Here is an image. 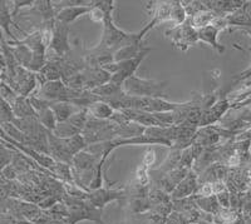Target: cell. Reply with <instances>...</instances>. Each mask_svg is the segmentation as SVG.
I'll return each instance as SVG.
<instances>
[{
  "mask_svg": "<svg viewBox=\"0 0 251 224\" xmlns=\"http://www.w3.org/2000/svg\"><path fill=\"white\" fill-rule=\"evenodd\" d=\"M143 42L138 37V33L132 34V33H126L122 29L118 28L113 22V17L108 15L106 20L103 22V34L100 38V43L94 48L91 49V51L94 53H106V54H112L121 48L133 43Z\"/></svg>",
  "mask_w": 251,
  "mask_h": 224,
  "instance_id": "6da1fadb",
  "label": "cell"
},
{
  "mask_svg": "<svg viewBox=\"0 0 251 224\" xmlns=\"http://www.w3.org/2000/svg\"><path fill=\"white\" fill-rule=\"evenodd\" d=\"M169 82H160L153 79H143V78L133 75L126 80L122 89L127 95L140 98H163Z\"/></svg>",
  "mask_w": 251,
  "mask_h": 224,
  "instance_id": "7a4b0ae2",
  "label": "cell"
},
{
  "mask_svg": "<svg viewBox=\"0 0 251 224\" xmlns=\"http://www.w3.org/2000/svg\"><path fill=\"white\" fill-rule=\"evenodd\" d=\"M63 202L68 208L69 217L67 219L68 224H77L80 221H93L98 224H104L100 219L103 209L93 207L87 201L67 197L66 199H63Z\"/></svg>",
  "mask_w": 251,
  "mask_h": 224,
  "instance_id": "3957f363",
  "label": "cell"
},
{
  "mask_svg": "<svg viewBox=\"0 0 251 224\" xmlns=\"http://www.w3.org/2000/svg\"><path fill=\"white\" fill-rule=\"evenodd\" d=\"M151 51V48H147L142 54H140L138 57L133 58V59L125 60V62L120 63H112L108 66L104 67V70L108 71L111 74V82L114 84L121 85L122 87L123 83L127 79H129L131 77L136 75V71L140 68L141 63L145 60V58L149 55V53Z\"/></svg>",
  "mask_w": 251,
  "mask_h": 224,
  "instance_id": "277c9868",
  "label": "cell"
},
{
  "mask_svg": "<svg viewBox=\"0 0 251 224\" xmlns=\"http://www.w3.org/2000/svg\"><path fill=\"white\" fill-rule=\"evenodd\" d=\"M150 4L151 5H147V9L151 13V20L138 33V37H140L141 40H143L146 34L150 33L154 26L160 25L162 23H169V22H171L172 1H150Z\"/></svg>",
  "mask_w": 251,
  "mask_h": 224,
  "instance_id": "5b68a950",
  "label": "cell"
},
{
  "mask_svg": "<svg viewBox=\"0 0 251 224\" xmlns=\"http://www.w3.org/2000/svg\"><path fill=\"white\" fill-rule=\"evenodd\" d=\"M166 35L171 39L172 45L175 48L180 49L181 51H187L194 44L199 42L197 38V30H195L188 22L186 20L182 25L177 28H171L166 31Z\"/></svg>",
  "mask_w": 251,
  "mask_h": 224,
  "instance_id": "8992f818",
  "label": "cell"
},
{
  "mask_svg": "<svg viewBox=\"0 0 251 224\" xmlns=\"http://www.w3.org/2000/svg\"><path fill=\"white\" fill-rule=\"evenodd\" d=\"M226 28H228V26H227V23H226L225 18H221V17L216 18V20H215L211 25H208L206 26V28L197 30V38H199V42L208 44V45L211 46L212 49H215L219 54H223L224 51H225V46L220 44L217 38H219L220 31L225 30Z\"/></svg>",
  "mask_w": 251,
  "mask_h": 224,
  "instance_id": "52a82bcc",
  "label": "cell"
},
{
  "mask_svg": "<svg viewBox=\"0 0 251 224\" xmlns=\"http://www.w3.org/2000/svg\"><path fill=\"white\" fill-rule=\"evenodd\" d=\"M50 50H53L58 59H63L71 53V45H69V25L59 23L54 20V33H53V40H51Z\"/></svg>",
  "mask_w": 251,
  "mask_h": 224,
  "instance_id": "ba28073f",
  "label": "cell"
},
{
  "mask_svg": "<svg viewBox=\"0 0 251 224\" xmlns=\"http://www.w3.org/2000/svg\"><path fill=\"white\" fill-rule=\"evenodd\" d=\"M126 198V192L121 189H109V188L103 187L100 189L88 192L86 197V201L91 203L93 207L103 209V207L113 201H121Z\"/></svg>",
  "mask_w": 251,
  "mask_h": 224,
  "instance_id": "9c48e42d",
  "label": "cell"
},
{
  "mask_svg": "<svg viewBox=\"0 0 251 224\" xmlns=\"http://www.w3.org/2000/svg\"><path fill=\"white\" fill-rule=\"evenodd\" d=\"M200 183H199V174L195 170H190L186 178L183 179L180 184L177 185L171 193L172 201H180V199L190 198L195 194Z\"/></svg>",
  "mask_w": 251,
  "mask_h": 224,
  "instance_id": "30bf717a",
  "label": "cell"
},
{
  "mask_svg": "<svg viewBox=\"0 0 251 224\" xmlns=\"http://www.w3.org/2000/svg\"><path fill=\"white\" fill-rule=\"evenodd\" d=\"M92 9V1L88 5H75V6H67V8L60 9L59 12L55 15V20L59 23L69 24L75 23V20L79 19L83 15H88Z\"/></svg>",
  "mask_w": 251,
  "mask_h": 224,
  "instance_id": "8fae6325",
  "label": "cell"
},
{
  "mask_svg": "<svg viewBox=\"0 0 251 224\" xmlns=\"http://www.w3.org/2000/svg\"><path fill=\"white\" fill-rule=\"evenodd\" d=\"M50 109L53 111V113H54L58 123L67 122L71 116H73L75 114H77L78 112L82 111L79 107H77V105L72 104V103H68V102L51 103Z\"/></svg>",
  "mask_w": 251,
  "mask_h": 224,
  "instance_id": "7c38bea8",
  "label": "cell"
},
{
  "mask_svg": "<svg viewBox=\"0 0 251 224\" xmlns=\"http://www.w3.org/2000/svg\"><path fill=\"white\" fill-rule=\"evenodd\" d=\"M146 49H147V46L143 45V42H137L133 43V44H129V45L123 46V48H121L120 50H117L113 54V63H120L125 62V60L133 59V58L142 54Z\"/></svg>",
  "mask_w": 251,
  "mask_h": 224,
  "instance_id": "4fadbf2b",
  "label": "cell"
},
{
  "mask_svg": "<svg viewBox=\"0 0 251 224\" xmlns=\"http://www.w3.org/2000/svg\"><path fill=\"white\" fill-rule=\"evenodd\" d=\"M10 105H12L14 118H33V116H37V112L31 107L29 98L18 95Z\"/></svg>",
  "mask_w": 251,
  "mask_h": 224,
  "instance_id": "5bb4252c",
  "label": "cell"
},
{
  "mask_svg": "<svg viewBox=\"0 0 251 224\" xmlns=\"http://www.w3.org/2000/svg\"><path fill=\"white\" fill-rule=\"evenodd\" d=\"M87 111H88V114L91 118L100 120H109L112 118V115L114 114V112H116L111 105L102 102V100H98V102L89 105Z\"/></svg>",
  "mask_w": 251,
  "mask_h": 224,
  "instance_id": "9a60e30c",
  "label": "cell"
},
{
  "mask_svg": "<svg viewBox=\"0 0 251 224\" xmlns=\"http://www.w3.org/2000/svg\"><path fill=\"white\" fill-rule=\"evenodd\" d=\"M216 18H219V15L215 14L214 12L207 9L205 12H201L199 14L194 15V17L187 18V22L195 30H200V29L211 25L215 20H216Z\"/></svg>",
  "mask_w": 251,
  "mask_h": 224,
  "instance_id": "2e32d148",
  "label": "cell"
},
{
  "mask_svg": "<svg viewBox=\"0 0 251 224\" xmlns=\"http://www.w3.org/2000/svg\"><path fill=\"white\" fill-rule=\"evenodd\" d=\"M195 204L197 205V208L200 210H202L205 214H208V216H214L221 209V205L219 204V201H217L216 196L211 197H203V198H200V197H194Z\"/></svg>",
  "mask_w": 251,
  "mask_h": 224,
  "instance_id": "e0dca14e",
  "label": "cell"
},
{
  "mask_svg": "<svg viewBox=\"0 0 251 224\" xmlns=\"http://www.w3.org/2000/svg\"><path fill=\"white\" fill-rule=\"evenodd\" d=\"M187 20V14L185 12L182 3L181 1H172V10H171V22L172 28L182 25Z\"/></svg>",
  "mask_w": 251,
  "mask_h": 224,
  "instance_id": "ac0fdd59",
  "label": "cell"
},
{
  "mask_svg": "<svg viewBox=\"0 0 251 224\" xmlns=\"http://www.w3.org/2000/svg\"><path fill=\"white\" fill-rule=\"evenodd\" d=\"M37 118L39 120V123L46 128L48 132H53L57 127L58 122H57V118H55L54 113L51 111L50 108H47L44 111L39 112L37 114Z\"/></svg>",
  "mask_w": 251,
  "mask_h": 224,
  "instance_id": "d6986e66",
  "label": "cell"
},
{
  "mask_svg": "<svg viewBox=\"0 0 251 224\" xmlns=\"http://www.w3.org/2000/svg\"><path fill=\"white\" fill-rule=\"evenodd\" d=\"M181 3H182L183 8H185L187 18H191L194 17V15L199 14V13L207 10V8H206V5L203 4V1H196V0H195V1H181Z\"/></svg>",
  "mask_w": 251,
  "mask_h": 224,
  "instance_id": "ffe728a7",
  "label": "cell"
},
{
  "mask_svg": "<svg viewBox=\"0 0 251 224\" xmlns=\"http://www.w3.org/2000/svg\"><path fill=\"white\" fill-rule=\"evenodd\" d=\"M13 119H14V114H13L12 105L0 97V122L8 123L13 122Z\"/></svg>",
  "mask_w": 251,
  "mask_h": 224,
  "instance_id": "44dd1931",
  "label": "cell"
},
{
  "mask_svg": "<svg viewBox=\"0 0 251 224\" xmlns=\"http://www.w3.org/2000/svg\"><path fill=\"white\" fill-rule=\"evenodd\" d=\"M149 170L146 167H143L142 164L138 165L136 168V184L140 185L142 188H147L150 185V176H149Z\"/></svg>",
  "mask_w": 251,
  "mask_h": 224,
  "instance_id": "7402d4cb",
  "label": "cell"
},
{
  "mask_svg": "<svg viewBox=\"0 0 251 224\" xmlns=\"http://www.w3.org/2000/svg\"><path fill=\"white\" fill-rule=\"evenodd\" d=\"M13 158H14V153L13 151H10L8 147H4L1 151H0V172L6 168L8 165L12 164Z\"/></svg>",
  "mask_w": 251,
  "mask_h": 224,
  "instance_id": "603a6c76",
  "label": "cell"
},
{
  "mask_svg": "<svg viewBox=\"0 0 251 224\" xmlns=\"http://www.w3.org/2000/svg\"><path fill=\"white\" fill-rule=\"evenodd\" d=\"M154 162H156V152L152 148H147L145 154H143V159L141 164L147 168V169H151L153 167Z\"/></svg>",
  "mask_w": 251,
  "mask_h": 224,
  "instance_id": "cb8c5ba5",
  "label": "cell"
},
{
  "mask_svg": "<svg viewBox=\"0 0 251 224\" xmlns=\"http://www.w3.org/2000/svg\"><path fill=\"white\" fill-rule=\"evenodd\" d=\"M216 198L221 208H231V198H230V192L227 190V188L223 192L217 193Z\"/></svg>",
  "mask_w": 251,
  "mask_h": 224,
  "instance_id": "d4e9b609",
  "label": "cell"
},
{
  "mask_svg": "<svg viewBox=\"0 0 251 224\" xmlns=\"http://www.w3.org/2000/svg\"><path fill=\"white\" fill-rule=\"evenodd\" d=\"M0 173H1V176H3L4 178L8 179V180H14L18 176V172L14 169V167H13L12 164L8 165L6 168H4Z\"/></svg>",
  "mask_w": 251,
  "mask_h": 224,
  "instance_id": "484cf974",
  "label": "cell"
},
{
  "mask_svg": "<svg viewBox=\"0 0 251 224\" xmlns=\"http://www.w3.org/2000/svg\"><path fill=\"white\" fill-rule=\"evenodd\" d=\"M35 1H14V12H13V17L18 13L20 8H24V6H31L34 5Z\"/></svg>",
  "mask_w": 251,
  "mask_h": 224,
  "instance_id": "4316f807",
  "label": "cell"
},
{
  "mask_svg": "<svg viewBox=\"0 0 251 224\" xmlns=\"http://www.w3.org/2000/svg\"><path fill=\"white\" fill-rule=\"evenodd\" d=\"M244 9H245L246 14H248L249 19H250L251 22V1H246L245 5H244Z\"/></svg>",
  "mask_w": 251,
  "mask_h": 224,
  "instance_id": "83f0119b",
  "label": "cell"
},
{
  "mask_svg": "<svg viewBox=\"0 0 251 224\" xmlns=\"http://www.w3.org/2000/svg\"><path fill=\"white\" fill-rule=\"evenodd\" d=\"M3 148H4V145L1 144V142H0V151H1V149H3Z\"/></svg>",
  "mask_w": 251,
  "mask_h": 224,
  "instance_id": "f1b7e54d",
  "label": "cell"
},
{
  "mask_svg": "<svg viewBox=\"0 0 251 224\" xmlns=\"http://www.w3.org/2000/svg\"><path fill=\"white\" fill-rule=\"evenodd\" d=\"M246 224H251V223H249V222H246Z\"/></svg>",
  "mask_w": 251,
  "mask_h": 224,
  "instance_id": "f546056e",
  "label": "cell"
}]
</instances>
